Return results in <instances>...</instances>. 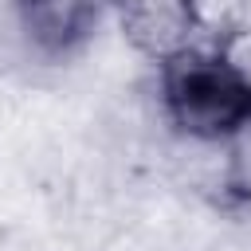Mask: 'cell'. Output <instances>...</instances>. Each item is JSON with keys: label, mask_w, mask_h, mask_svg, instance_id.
Returning a JSON list of instances; mask_svg holds the SVG:
<instances>
[{"label": "cell", "mask_w": 251, "mask_h": 251, "mask_svg": "<svg viewBox=\"0 0 251 251\" xmlns=\"http://www.w3.org/2000/svg\"><path fill=\"white\" fill-rule=\"evenodd\" d=\"M157 86L169 126L196 145H220L251 114V86L216 43H192L157 63Z\"/></svg>", "instance_id": "6da1fadb"}, {"label": "cell", "mask_w": 251, "mask_h": 251, "mask_svg": "<svg viewBox=\"0 0 251 251\" xmlns=\"http://www.w3.org/2000/svg\"><path fill=\"white\" fill-rule=\"evenodd\" d=\"M122 35L149 63H165L176 51L200 43V0H110Z\"/></svg>", "instance_id": "7a4b0ae2"}, {"label": "cell", "mask_w": 251, "mask_h": 251, "mask_svg": "<svg viewBox=\"0 0 251 251\" xmlns=\"http://www.w3.org/2000/svg\"><path fill=\"white\" fill-rule=\"evenodd\" d=\"M102 0H16V27L47 59L71 55L94 31Z\"/></svg>", "instance_id": "3957f363"}, {"label": "cell", "mask_w": 251, "mask_h": 251, "mask_svg": "<svg viewBox=\"0 0 251 251\" xmlns=\"http://www.w3.org/2000/svg\"><path fill=\"white\" fill-rule=\"evenodd\" d=\"M224 161H220V184L235 196L251 204V114L220 141Z\"/></svg>", "instance_id": "277c9868"}]
</instances>
